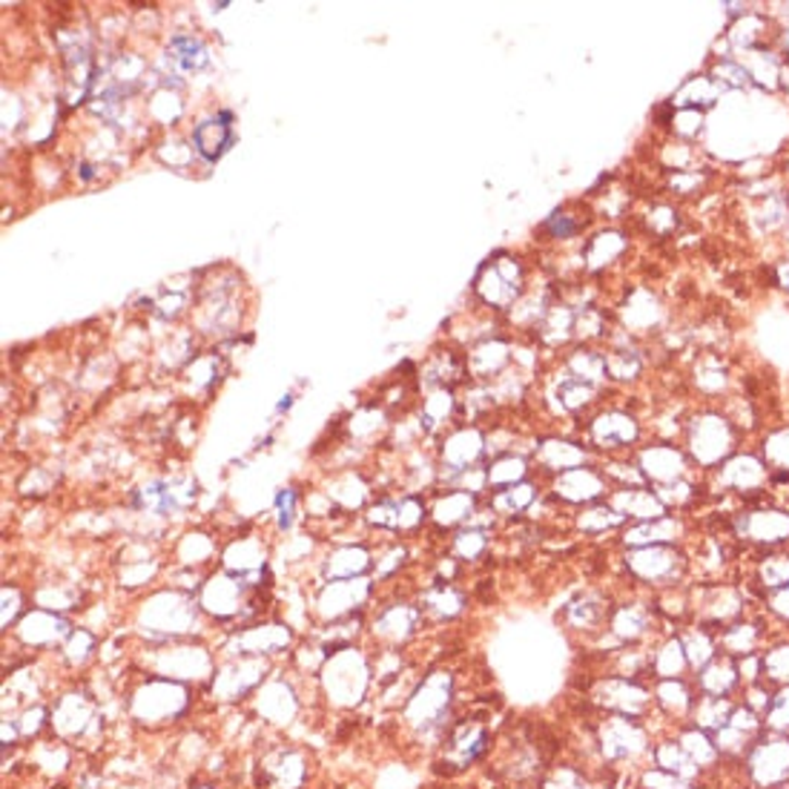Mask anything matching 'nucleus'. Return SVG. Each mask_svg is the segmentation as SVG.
<instances>
[{
  "label": "nucleus",
  "instance_id": "nucleus-38",
  "mask_svg": "<svg viewBox=\"0 0 789 789\" xmlns=\"http://www.w3.org/2000/svg\"><path fill=\"white\" fill-rule=\"evenodd\" d=\"M635 789H703V784L686 781V778L666 773L661 766L646 764L643 769H638V775H635Z\"/></svg>",
  "mask_w": 789,
  "mask_h": 789
},
{
  "label": "nucleus",
  "instance_id": "nucleus-11",
  "mask_svg": "<svg viewBox=\"0 0 789 789\" xmlns=\"http://www.w3.org/2000/svg\"><path fill=\"white\" fill-rule=\"evenodd\" d=\"M526 290V271L517 259L511 255H497L477 276V293L479 299L497 311H505L511 304H517V299Z\"/></svg>",
  "mask_w": 789,
  "mask_h": 789
},
{
  "label": "nucleus",
  "instance_id": "nucleus-57",
  "mask_svg": "<svg viewBox=\"0 0 789 789\" xmlns=\"http://www.w3.org/2000/svg\"><path fill=\"white\" fill-rule=\"evenodd\" d=\"M781 89L789 96V66H784V75H781Z\"/></svg>",
  "mask_w": 789,
  "mask_h": 789
},
{
  "label": "nucleus",
  "instance_id": "nucleus-7",
  "mask_svg": "<svg viewBox=\"0 0 789 789\" xmlns=\"http://www.w3.org/2000/svg\"><path fill=\"white\" fill-rule=\"evenodd\" d=\"M494 750V732L488 729L486 721L479 717H465V721H454L448 729L446 741L439 747V761L437 764L448 773H465L471 766L483 764Z\"/></svg>",
  "mask_w": 789,
  "mask_h": 789
},
{
  "label": "nucleus",
  "instance_id": "nucleus-1",
  "mask_svg": "<svg viewBox=\"0 0 789 789\" xmlns=\"http://www.w3.org/2000/svg\"><path fill=\"white\" fill-rule=\"evenodd\" d=\"M591 741H594V755L598 764L612 769V773H638L652 757L654 729L652 721H638V717L623 715H600L591 724Z\"/></svg>",
  "mask_w": 789,
  "mask_h": 789
},
{
  "label": "nucleus",
  "instance_id": "nucleus-62",
  "mask_svg": "<svg viewBox=\"0 0 789 789\" xmlns=\"http://www.w3.org/2000/svg\"><path fill=\"white\" fill-rule=\"evenodd\" d=\"M201 789H210V787H201Z\"/></svg>",
  "mask_w": 789,
  "mask_h": 789
},
{
  "label": "nucleus",
  "instance_id": "nucleus-15",
  "mask_svg": "<svg viewBox=\"0 0 789 789\" xmlns=\"http://www.w3.org/2000/svg\"><path fill=\"white\" fill-rule=\"evenodd\" d=\"M654 603H643V600H631V603H621L609 612V631L617 646H640L643 640L652 638L654 629Z\"/></svg>",
  "mask_w": 789,
  "mask_h": 789
},
{
  "label": "nucleus",
  "instance_id": "nucleus-23",
  "mask_svg": "<svg viewBox=\"0 0 789 789\" xmlns=\"http://www.w3.org/2000/svg\"><path fill=\"white\" fill-rule=\"evenodd\" d=\"M741 66L750 75L752 87L766 89V92H775L781 89V75H784V58L778 55V49L764 47V49H750V52H741L738 55Z\"/></svg>",
  "mask_w": 789,
  "mask_h": 789
},
{
  "label": "nucleus",
  "instance_id": "nucleus-8",
  "mask_svg": "<svg viewBox=\"0 0 789 789\" xmlns=\"http://www.w3.org/2000/svg\"><path fill=\"white\" fill-rule=\"evenodd\" d=\"M715 488L721 494L741 497L743 505H757V502L769 500V465L764 463L761 454L750 451H738L729 456L721 468H715Z\"/></svg>",
  "mask_w": 789,
  "mask_h": 789
},
{
  "label": "nucleus",
  "instance_id": "nucleus-25",
  "mask_svg": "<svg viewBox=\"0 0 789 789\" xmlns=\"http://www.w3.org/2000/svg\"><path fill=\"white\" fill-rule=\"evenodd\" d=\"M652 680H675V678H692L689 661H686L684 643L678 635H663L658 643H652Z\"/></svg>",
  "mask_w": 789,
  "mask_h": 789
},
{
  "label": "nucleus",
  "instance_id": "nucleus-14",
  "mask_svg": "<svg viewBox=\"0 0 789 789\" xmlns=\"http://www.w3.org/2000/svg\"><path fill=\"white\" fill-rule=\"evenodd\" d=\"M551 491H554V500H563L568 505H594V502L612 494L606 471H594L591 465L558 474Z\"/></svg>",
  "mask_w": 789,
  "mask_h": 789
},
{
  "label": "nucleus",
  "instance_id": "nucleus-51",
  "mask_svg": "<svg viewBox=\"0 0 789 789\" xmlns=\"http://www.w3.org/2000/svg\"><path fill=\"white\" fill-rule=\"evenodd\" d=\"M738 675H741V686H755L764 684V658L761 652L747 654V658H738Z\"/></svg>",
  "mask_w": 789,
  "mask_h": 789
},
{
  "label": "nucleus",
  "instance_id": "nucleus-36",
  "mask_svg": "<svg viewBox=\"0 0 789 789\" xmlns=\"http://www.w3.org/2000/svg\"><path fill=\"white\" fill-rule=\"evenodd\" d=\"M488 474V488H511V486H519V483H526L528 477V465L523 456H514V454H505L500 456L491 468L486 471Z\"/></svg>",
  "mask_w": 789,
  "mask_h": 789
},
{
  "label": "nucleus",
  "instance_id": "nucleus-53",
  "mask_svg": "<svg viewBox=\"0 0 789 789\" xmlns=\"http://www.w3.org/2000/svg\"><path fill=\"white\" fill-rule=\"evenodd\" d=\"M764 606H766V614H773L775 621L789 623V586L773 591V594H766Z\"/></svg>",
  "mask_w": 789,
  "mask_h": 789
},
{
  "label": "nucleus",
  "instance_id": "nucleus-50",
  "mask_svg": "<svg viewBox=\"0 0 789 789\" xmlns=\"http://www.w3.org/2000/svg\"><path fill=\"white\" fill-rule=\"evenodd\" d=\"M672 129H675V136L680 138H698V133L703 129V112L678 110L675 112V118H672Z\"/></svg>",
  "mask_w": 789,
  "mask_h": 789
},
{
  "label": "nucleus",
  "instance_id": "nucleus-58",
  "mask_svg": "<svg viewBox=\"0 0 789 789\" xmlns=\"http://www.w3.org/2000/svg\"><path fill=\"white\" fill-rule=\"evenodd\" d=\"M784 239L789 241V224H787V227H784Z\"/></svg>",
  "mask_w": 789,
  "mask_h": 789
},
{
  "label": "nucleus",
  "instance_id": "nucleus-49",
  "mask_svg": "<svg viewBox=\"0 0 789 789\" xmlns=\"http://www.w3.org/2000/svg\"><path fill=\"white\" fill-rule=\"evenodd\" d=\"M773 686L769 684H755V686H743L741 689V698L738 701L743 703V706H750L752 712H757V715L764 717V712L769 710V703H773Z\"/></svg>",
  "mask_w": 789,
  "mask_h": 789
},
{
  "label": "nucleus",
  "instance_id": "nucleus-13",
  "mask_svg": "<svg viewBox=\"0 0 789 789\" xmlns=\"http://www.w3.org/2000/svg\"><path fill=\"white\" fill-rule=\"evenodd\" d=\"M761 735H764V717L752 712L750 706H743L741 701L735 703L729 724L715 732V743L721 755H724L726 766L738 764Z\"/></svg>",
  "mask_w": 789,
  "mask_h": 789
},
{
  "label": "nucleus",
  "instance_id": "nucleus-2",
  "mask_svg": "<svg viewBox=\"0 0 789 789\" xmlns=\"http://www.w3.org/2000/svg\"><path fill=\"white\" fill-rule=\"evenodd\" d=\"M741 789H781L789 784V735L764 732L750 752L729 766Z\"/></svg>",
  "mask_w": 789,
  "mask_h": 789
},
{
  "label": "nucleus",
  "instance_id": "nucleus-42",
  "mask_svg": "<svg viewBox=\"0 0 789 789\" xmlns=\"http://www.w3.org/2000/svg\"><path fill=\"white\" fill-rule=\"evenodd\" d=\"M764 463L769 471H789V430H775L764 439Z\"/></svg>",
  "mask_w": 789,
  "mask_h": 789
},
{
  "label": "nucleus",
  "instance_id": "nucleus-18",
  "mask_svg": "<svg viewBox=\"0 0 789 789\" xmlns=\"http://www.w3.org/2000/svg\"><path fill=\"white\" fill-rule=\"evenodd\" d=\"M686 540V519L684 514H666L652 523H629L623 528V542L629 549H643V546H680Z\"/></svg>",
  "mask_w": 789,
  "mask_h": 789
},
{
  "label": "nucleus",
  "instance_id": "nucleus-31",
  "mask_svg": "<svg viewBox=\"0 0 789 789\" xmlns=\"http://www.w3.org/2000/svg\"><path fill=\"white\" fill-rule=\"evenodd\" d=\"M540 465L551 474H566V471L574 468H583L589 454H586V448L574 446V442H560V439H551L546 446L540 448Z\"/></svg>",
  "mask_w": 789,
  "mask_h": 789
},
{
  "label": "nucleus",
  "instance_id": "nucleus-27",
  "mask_svg": "<svg viewBox=\"0 0 789 789\" xmlns=\"http://www.w3.org/2000/svg\"><path fill=\"white\" fill-rule=\"evenodd\" d=\"M752 586L764 598L789 586V549L761 551V558H755V563H752Z\"/></svg>",
  "mask_w": 789,
  "mask_h": 789
},
{
  "label": "nucleus",
  "instance_id": "nucleus-44",
  "mask_svg": "<svg viewBox=\"0 0 789 789\" xmlns=\"http://www.w3.org/2000/svg\"><path fill=\"white\" fill-rule=\"evenodd\" d=\"M463 606H465L463 594L456 589H451V586H446V583L428 594V609H434L439 617H454V614L463 612Z\"/></svg>",
  "mask_w": 789,
  "mask_h": 789
},
{
  "label": "nucleus",
  "instance_id": "nucleus-47",
  "mask_svg": "<svg viewBox=\"0 0 789 789\" xmlns=\"http://www.w3.org/2000/svg\"><path fill=\"white\" fill-rule=\"evenodd\" d=\"M606 367L614 379H635L640 374V356L635 351H612L606 356Z\"/></svg>",
  "mask_w": 789,
  "mask_h": 789
},
{
  "label": "nucleus",
  "instance_id": "nucleus-3",
  "mask_svg": "<svg viewBox=\"0 0 789 789\" xmlns=\"http://www.w3.org/2000/svg\"><path fill=\"white\" fill-rule=\"evenodd\" d=\"M738 454V425L729 416L698 414L686 428V456L694 468L715 471Z\"/></svg>",
  "mask_w": 789,
  "mask_h": 789
},
{
  "label": "nucleus",
  "instance_id": "nucleus-30",
  "mask_svg": "<svg viewBox=\"0 0 789 789\" xmlns=\"http://www.w3.org/2000/svg\"><path fill=\"white\" fill-rule=\"evenodd\" d=\"M537 500H540L537 488L526 479V483H519V486L497 491V494L491 497V502H488V509L494 511L497 517H517V514H528V511L535 509Z\"/></svg>",
  "mask_w": 789,
  "mask_h": 789
},
{
  "label": "nucleus",
  "instance_id": "nucleus-59",
  "mask_svg": "<svg viewBox=\"0 0 789 789\" xmlns=\"http://www.w3.org/2000/svg\"><path fill=\"white\" fill-rule=\"evenodd\" d=\"M460 789H483V787H477V784H471V787H460Z\"/></svg>",
  "mask_w": 789,
  "mask_h": 789
},
{
  "label": "nucleus",
  "instance_id": "nucleus-28",
  "mask_svg": "<svg viewBox=\"0 0 789 789\" xmlns=\"http://www.w3.org/2000/svg\"><path fill=\"white\" fill-rule=\"evenodd\" d=\"M227 121H230V112H222L218 118L201 121L199 127H196V133H192V143H196V150H199L204 159L215 161L230 150L233 129Z\"/></svg>",
  "mask_w": 789,
  "mask_h": 789
},
{
  "label": "nucleus",
  "instance_id": "nucleus-35",
  "mask_svg": "<svg viewBox=\"0 0 789 789\" xmlns=\"http://www.w3.org/2000/svg\"><path fill=\"white\" fill-rule=\"evenodd\" d=\"M566 621L572 629L598 631L603 623H609V606L594 598H583L566 609Z\"/></svg>",
  "mask_w": 789,
  "mask_h": 789
},
{
  "label": "nucleus",
  "instance_id": "nucleus-34",
  "mask_svg": "<svg viewBox=\"0 0 789 789\" xmlns=\"http://www.w3.org/2000/svg\"><path fill=\"white\" fill-rule=\"evenodd\" d=\"M764 684L773 689L789 686V640H773L764 646Z\"/></svg>",
  "mask_w": 789,
  "mask_h": 789
},
{
  "label": "nucleus",
  "instance_id": "nucleus-21",
  "mask_svg": "<svg viewBox=\"0 0 789 789\" xmlns=\"http://www.w3.org/2000/svg\"><path fill=\"white\" fill-rule=\"evenodd\" d=\"M717 646L721 654L726 658H747V654L764 652L766 646V626L761 617H741V621L729 623L724 629H717Z\"/></svg>",
  "mask_w": 789,
  "mask_h": 789
},
{
  "label": "nucleus",
  "instance_id": "nucleus-16",
  "mask_svg": "<svg viewBox=\"0 0 789 789\" xmlns=\"http://www.w3.org/2000/svg\"><path fill=\"white\" fill-rule=\"evenodd\" d=\"M638 468L643 471V477L649 486L661 488V486H669V483H675V479L689 477L692 463H689V456H686L684 448L652 446V448H646V451H640Z\"/></svg>",
  "mask_w": 789,
  "mask_h": 789
},
{
  "label": "nucleus",
  "instance_id": "nucleus-22",
  "mask_svg": "<svg viewBox=\"0 0 789 789\" xmlns=\"http://www.w3.org/2000/svg\"><path fill=\"white\" fill-rule=\"evenodd\" d=\"M649 764L661 766V769H666V773H672V775H678V778H686V781H694V784L706 781V775L694 766L692 757L686 755L684 747H680L678 738H675L672 732H663L654 738Z\"/></svg>",
  "mask_w": 789,
  "mask_h": 789
},
{
  "label": "nucleus",
  "instance_id": "nucleus-48",
  "mask_svg": "<svg viewBox=\"0 0 789 789\" xmlns=\"http://www.w3.org/2000/svg\"><path fill=\"white\" fill-rule=\"evenodd\" d=\"M694 383H698V388L703 393H721L726 388V383H729V376H726V371L717 362H706V365L698 367Z\"/></svg>",
  "mask_w": 789,
  "mask_h": 789
},
{
  "label": "nucleus",
  "instance_id": "nucleus-20",
  "mask_svg": "<svg viewBox=\"0 0 789 789\" xmlns=\"http://www.w3.org/2000/svg\"><path fill=\"white\" fill-rule=\"evenodd\" d=\"M672 735L678 738V743L684 747L686 755L692 757L694 766H698L706 778H715L721 769H729L724 755H721V750H717L715 735L712 732H706V729H701V726L694 724H684L678 726V729H672Z\"/></svg>",
  "mask_w": 789,
  "mask_h": 789
},
{
  "label": "nucleus",
  "instance_id": "nucleus-45",
  "mask_svg": "<svg viewBox=\"0 0 789 789\" xmlns=\"http://www.w3.org/2000/svg\"><path fill=\"white\" fill-rule=\"evenodd\" d=\"M173 61L184 70H199L208 64V52L196 38H176L173 40Z\"/></svg>",
  "mask_w": 789,
  "mask_h": 789
},
{
  "label": "nucleus",
  "instance_id": "nucleus-55",
  "mask_svg": "<svg viewBox=\"0 0 789 789\" xmlns=\"http://www.w3.org/2000/svg\"><path fill=\"white\" fill-rule=\"evenodd\" d=\"M293 511H296V494L290 488H285L279 494V526L290 528L293 523Z\"/></svg>",
  "mask_w": 789,
  "mask_h": 789
},
{
  "label": "nucleus",
  "instance_id": "nucleus-6",
  "mask_svg": "<svg viewBox=\"0 0 789 789\" xmlns=\"http://www.w3.org/2000/svg\"><path fill=\"white\" fill-rule=\"evenodd\" d=\"M729 531L738 542L757 551H778L789 546V509L781 505H743L729 517Z\"/></svg>",
  "mask_w": 789,
  "mask_h": 789
},
{
  "label": "nucleus",
  "instance_id": "nucleus-4",
  "mask_svg": "<svg viewBox=\"0 0 789 789\" xmlns=\"http://www.w3.org/2000/svg\"><path fill=\"white\" fill-rule=\"evenodd\" d=\"M623 566L640 586L666 591L684 586L686 574H689V558L680 551V546H643V549L626 551Z\"/></svg>",
  "mask_w": 789,
  "mask_h": 789
},
{
  "label": "nucleus",
  "instance_id": "nucleus-54",
  "mask_svg": "<svg viewBox=\"0 0 789 789\" xmlns=\"http://www.w3.org/2000/svg\"><path fill=\"white\" fill-rule=\"evenodd\" d=\"M701 187V176H698V170H689V173H675L672 176V190L680 192V196H689Z\"/></svg>",
  "mask_w": 789,
  "mask_h": 789
},
{
  "label": "nucleus",
  "instance_id": "nucleus-29",
  "mask_svg": "<svg viewBox=\"0 0 789 789\" xmlns=\"http://www.w3.org/2000/svg\"><path fill=\"white\" fill-rule=\"evenodd\" d=\"M724 89L717 87L712 75H698V78H689L680 87V92L672 98V107L678 110H694V112H706L721 101Z\"/></svg>",
  "mask_w": 789,
  "mask_h": 789
},
{
  "label": "nucleus",
  "instance_id": "nucleus-9",
  "mask_svg": "<svg viewBox=\"0 0 789 789\" xmlns=\"http://www.w3.org/2000/svg\"><path fill=\"white\" fill-rule=\"evenodd\" d=\"M747 617V591L732 583H701L692 586V621L710 629H724Z\"/></svg>",
  "mask_w": 789,
  "mask_h": 789
},
{
  "label": "nucleus",
  "instance_id": "nucleus-52",
  "mask_svg": "<svg viewBox=\"0 0 789 789\" xmlns=\"http://www.w3.org/2000/svg\"><path fill=\"white\" fill-rule=\"evenodd\" d=\"M580 227H583V224L577 222V218H574V215H568V213L551 215L549 222H546V230H549L551 236H554V239H560V241L574 239V236H577V233H580Z\"/></svg>",
  "mask_w": 789,
  "mask_h": 789
},
{
  "label": "nucleus",
  "instance_id": "nucleus-41",
  "mask_svg": "<svg viewBox=\"0 0 789 789\" xmlns=\"http://www.w3.org/2000/svg\"><path fill=\"white\" fill-rule=\"evenodd\" d=\"M591 397H594V385L580 383V379H574L572 374H568L558 388L560 411H580V408L589 405Z\"/></svg>",
  "mask_w": 789,
  "mask_h": 789
},
{
  "label": "nucleus",
  "instance_id": "nucleus-39",
  "mask_svg": "<svg viewBox=\"0 0 789 789\" xmlns=\"http://www.w3.org/2000/svg\"><path fill=\"white\" fill-rule=\"evenodd\" d=\"M715 84L721 89H732V92H741V89H750L752 80L747 75V70L741 66L738 58H717L715 70L710 72Z\"/></svg>",
  "mask_w": 789,
  "mask_h": 789
},
{
  "label": "nucleus",
  "instance_id": "nucleus-46",
  "mask_svg": "<svg viewBox=\"0 0 789 789\" xmlns=\"http://www.w3.org/2000/svg\"><path fill=\"white\" fill-rule=\"evenodd\" d=\"M623 248H626V241H623L621 233H600L598 239L589 245V264H591V267H598V264H606V259L621 255Z\"/></svg>",
  "mask_w": 789,
  "mask_h": 789
},
{
  "label": "nucleus",
  "instance_id": "nucleus-37",
  "mask_svg": "<svg viewBox=\"0 0 789 789\" xmlns=\"http://www.w3.org/2000/svg\"><path fill=\"white\" fill-rule=\"evenodd\" d=\"M414 621H416V614L411 612V609L393 606V609H388V612L379 614V621L374 623V635H379L383 640H391V643H397V640H402L405 635H411V629H414Z\"/></svg>",
  "mask_w": 789,
  "mask_h": 789
},
{
  "label": "nucleus",
  "instance_id": "nucleus-26",
  "mask_svg": "<svg viewBox=\"0 0 789 789\" xmlns=\"http://www.w3.org/2000/svg\"><path fill=\"white\" fill-rule=\"evenodd\" d=\"M680 643H684L686 661H689V669L701 672L706 663H712L721 654V646H717V631L710 629V626H701V623H689L678 631Z\"/></svg>",
  "mask_w": 789,
  "mask_h": 789
},
{
  "label": "nucleus",
  "instance_id": "nucleus-19",
  "mask_svg": "<svg viewBox=\"0 0 789 789\" xmlns=\"http://www.w3.org/2000/svg\"><path fill=\"white\" fill-rule=\"evenodd\" d=\"M692 684L701 698H741V675L738 663L726 654H717L715 661L706 663L701 672H694Z\"/></svg>",
  "mask_w": 789,
  "mask_h": 789
},
{
  "label": "nucleus",
  "instance_id": "nucleus-12",
  "mask_svg": "<svg viewBox=\"0 0 789 789\" xmlns=\"http://www.w3.org/2000/svg\"><path fill=\"white\" fill-rule=\"evenodd\" d=\"M698 698H701V694L694 689L692 678L652 680L654 721H661V724H658V735L672 732V729L689 724Z\"/></svg>",
  "mask_w": 789,
  "mask_h": 789
},
{
  "label": "nucleus",
  "instance_id": "nucleus-17",
  "mask_svg": "<svg viewBox=\"0 0 789 789\" xmlns=\"http://www.w3.org/2000/svg\"><path fill=\"white\" fill-rule=\"evenodd\" d=\"M609 505H612L626 523H652V519H661L666 517V514H672V511L663 505L661 497H658V491L649 486L614 488L612 494H609Z\"/></svg>",
  "mask_w": 789,
  "mask_h": 789
},
{
  "label": "nucleus",
  "instance_id": "nucleus-5",
  "mask_svg": "<svg viewBox=\"0 0 789 789\" xmlns=\"http://www.w3.org/2000/svg\"><path fill=\"white\" fill-rule=\"evenodd\" d=\"M586 701L600 712V715H623L638 717V721H654L652 701V680L638 678H606L594 680V686L586 694Z\"/></svg>",
  "mask_w": 789,
  "mask_h": 789
},
{
  "label": "nucleus",
  "instance_id": "nucleus-56",
  "mask_svg": "<svg viewBox=\"0 0 789 789\" xmlns=\"http://www.w3.org/2000/svg\"><path fill=\"white\" fill-rule=\"evenodd\" d=\"M778 281H781V285L789 290V259L787 262L778 264Z\"/></svg>",
  "mask_w": 789,
  "mask_h": 789
},
{
  "label": "nucleus",
  "instance_id": "nucleus-33",
  "mask_svg": "<svg viewBox=\"0 0 789 789\" xmlns=\"http://www.w3.org/2000/svg\"><path fill=\"white\" fill-rule=\"evenodd\" d=\"M623 526H626V519H623L609 502H594V505H589L586 511H580V517H577V528H580L583 535L598 537Z\"/></svg>",
  "mask_w": 789,
  "mask_h": 789
},
{
  "label": "nucleus",
  "instance_id": "nucleus-40",
  "mask_svg": "<svg viewBox=\"0 0 789 789\" xmlns=\"http://www.w3.org/2000/svg\"><path fill=\"white\" fill-rule=\"evenodd\" d=\"M764 732L789 735V686H778L773 692V703L764 712Z\"/></svg>",
  "mask_w": 789,
  "mask_h": 789
},
{
  "label": "nucleus",
  "instance_id": "nucleus-61",
  "mask_svg": "<svg viewBox=\"0 0 789 789\" xmlns=\"http://www.w3.org/2000/svg\"><path fill=\"white\" fill-rule=\"evenodd\" d=\"M787 201H789V192H787Z\"/></svg>",
  "mask_w": 789,
  "mask_h": 789
},
{
  "label": "nucleus",
  "instance_id": "nucleus-10",
  "mask_svg": "<svg viewBox=\"0 0 789 789\" xmlns=\"http://www.w3.org/2000/svg\"><path fill=\"white\" fill-rule=\"evenodd\" d=\"M190 698L176 680H150L129 698V715L138 724H173L187 715Z\"/></svg>",
  "mask_w": 789,
  "mask_h": 789
},
{
  "label": "nucleus",
  "instance_id": "nucleus-24",
  "mask_svg": "<svg viewBox=\"0 0 789 789\" xmlns=\"http://www.w3.org/2000/svg\"><path fill=\"white\" fill-rule=\"evenodd\" d=\"M640 428L635 423V416L621 414V411H609V414H600L594 423H591V439L594 446L600 448H631L638 442Z\"/></svg>",
  "mask_w": 789,
  "mask_h": 789
},
{
  "label": "nucleus",
  "instance_id": "nucleus-32",
  "mask_svg": "<svg viewBox=\"0 0 789 789\" xmlns=\"http://www.w3.org/2000/svg\"><path fill=\"white\" fill-rule=\"evenodd\" d=\"M735 703H738L735 698H698L689 724L701 726V729L715 735L717 729H724V726L729 724V715H732Z\"/></svg>",
  "mask_w": 789,
  "mask_h": 789
},
{
  "label": "nucleus",
  "instance_id": "nucleus-43",
  "mask_svg": "<svg viewBox=\"0 0 789 789\" xmlns=\"http://www.w3.org/2000/svg\"><path fill=\"white\" fill-rule=\"evenodd\" d=\"M454 551L463 560H479L488 551V531L486 528H465L454 537Z\"/></svg>",
  "mask_w": 789,
  "mask_h": 789
},
{
  "label": "nucleus",
  "instance_id": "nucleus-60",
  "mask_svg": "<svg viewBox=\"0 0 789 789\" xmlns=\"http://www.w3.org/2000/svg\"><path fill=\"white\" fill-rule=\"evenodd\" d=\"M781 789H789V784H787V787H781Z\"/></svg>",
  "mask_w": 789,
  "mask_h": 789
}]
</instances>
